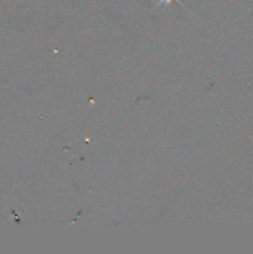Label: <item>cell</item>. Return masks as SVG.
I'll list each match as a JSON object with an SVG mask.
<instances>
[{"label": "cell", "mask_w": 253, "mask_h": 254, "mask_svg": "<svg viewBox=\"0 0 253 254\" xmlns=\"http://www.w3.org/2000/svg\"><path fill=\"white\" fill-rule=\"evenodd\" d=\"M161 1H165V0H161ZM166 1H170V0H166Z\"/></svg>", "instance_id": "6da1fadb"}]
</instances>
